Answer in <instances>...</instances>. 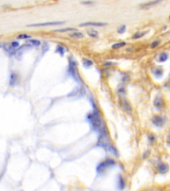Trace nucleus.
Returning a JSON list of instances; mask_svg holds the SVG:
<instances>
[{
  "mask_svg": "<svg viewBox=\"0 0 170 191\" xmlns=\"http://www.w3.org/2000/svg\"><path fill=\"white\" fill-rule=\"evenodd\" d=\"M159 3H160V1H148L141 4V7L144 8V9H147V8L152 7L156 5V4Z\"/></svg>",
  "mask_w": 170,
  "mask_h": 191,
  "instance_id": "0eeeda50",
  "label": "nucleus"
},
{
  "mask_svg": "<svg viewBox=\"0 0 170 191\" xmlns=\"http://www.w3.org/2000/svg\"><path fill=\"white\" fill-rule=\"evenodd\" d=\"M126 45V43L125 42H119V43H116L112 45L113 49H120V48Z\"/></svg>",
  "mask_w": 170,
  "mask_h": 191,
  "instance_id": "a211bd4d",
  "label": "nucleus"
},
{
  "mask_svg": "<svg viewBox=\"0 0 170 191\" xmlns=\"http://www.w3.org/2000/svg\"><path fill=\"white\" fill-rule=\"evenodd\" d=\"M69 36L71 38H74V39H81L84 37V34L81 33V32L76 31L70 34Z\"/></svg>",
  "mask_w": 170,
  "mask_h": 191,
  "instance_id": "9b49d317",
  "label": "nucleus"
},
{
  "mask_svg": "<svg viewBox=\"0 0 170 191\" xmlns=\"http://www.w3.org/2000/svg\"><path fill=\"white\" fill-rule=\"evenodd\" d=\"M108 150L111 153H112L114 155H117V151L116 149H115V147H114L113 146L109 145L108 147H107Z\"/></svg>",
  "mask_w": 170,
  "mask_h": 191,
  "instance_id": "412c9836",
  "label": "nucleus"
},
{
  "mask_svg": "<svg viewBox=\"0 0 170 191\" xmlns=\"http://www.w3.org/2000/svg\"><path fill=\"white\" fill-rule=\"evenodd\" d=\"M3 47L5 50L7 52V53H13V48L9 46L7 44H5L3 45Z\"/></svg>",
  "mask_w": 170,
  "mask_h": 191,
  "instance_id": "6ab92c4d",
  "label": "nucleus"
},
{
  "mask_svg": "<svg viewBox=\"0 0 170 191\" xmlns=\"http://www.w3.org/2000/svg\"><path fill=\"white\" fill-rule=\"evenodd\" d=\"M154 73L155 75L160 76H161L163 74V70L162 69H155L154 71Z\"/></svg>",
  "mask_w": 170,
  "mask_h": 191,
  "instance_id": "4be33fe9",
  "label": "nucleus"
},
{
  "mask_svg": "<svg viewBox=\"0 0 170 191\" xmlns=\"http://www.w3.org/2000/svg\"><path fill=\"white\" fill-rule=\"evenodd\" d=\"M164 122V119L160 116H156L153 119V124L158 127L163 126Z\"/></svg>",
  "mask_w": 170,
  "mask_h": 191,
  "instance_id": "39448f33",
  "label": "nucleus"
},
{
  "mask_svg": "<svg viewBox=\"0 0 170 191\" xmlns=\"http://www.w3.org/2000/svg\"></svg>",
  "mask_w": 170,
  "mask_h": 191,
  "instance_id": "c85d7f7f",
  "label": "nucleus"
},
{
  "mask_svg": "<svg viewBox=\"0 0 170 191\" xmlns=\"http://www.w3.org/2000/svg\"><path fill=\"white\" fill-rule=\"evenodd\" d=\"M31 37V36L27 35V34H21L17 36V39H30Z\"/></svg>",
  "mask_w": 170,
  "mask_h": 191,
  "instance_id": "aec40b11",
  "label": "nucleus"
},
{
  "mask_svg": "<svg viewBox=\"0 0 170 191\" xmlns=\"http://www.w3.org/2000/svg\"><path fill=\"white\" fill-rule=\"evenodd\" d=\"M83 64L84 66L86 67V68H88L93 64V62L91 60L85 58L83 59Z\"/></svg>",
  "mask_w": 170,
  "mask_h": 191,
  "instance_id": "ddd939ff",
  "label": "nucleus"
},
{
  "mask_svg": "<svg viewBox=\"0 0 170 191\" xmlns=\"http://www.w3.org/2000/svg\"><path fill=\"white\" fill-rule=\"evenodd\" d=\"M115 164V161L114 160L111 159H108L105 160L104 161L102 162L101 163H100L97 167L96 171L98 173H102L107 168L110 167L112 165H114Z\"/></svg>",
  "mask_w": 170,
  "mask_h": 191,
  "instance_id": "f03ea898",
  "label": "nucleus"
},
{
  "mask_svg": "<svg viewBox=\"0 0 170 191\" xmlns=\"http://www.w3.org/2000/svg\"><path fill=\"white\" fill-rule=\"evenodd\" d=\"M124 180L122 177L120 178V179H119V187H120L121 189H122L124 187Z\"/></svg>",
  "mask_w": 170,
  "mask_h": 191,
  "instance_id": "5701e85b",
  "label": "nucleus"
},
{
  "mask_svg": "<svg viewBox=\"0 0 170 191\" xmlns=\"http://www.w3.org/2000/svg\"><path fill=\"white\" fill-rule=\"evenodd\" d=\"M17 76L15 73H13L11 75V77H10V81H9V84L11 86H14L16 82H17Z\"/></svg>",
  "mask_w": 170,
  "mask_h": 191,
  "instance_id": "f8f14e48",
  "label": "nucleus"
},
{
  "mask_svg": "<svg viewBox=\"0 0 170 191\" xmlns=\"http://www.w3.org/2000/svg\"><path fill=\"white\" fill-rule=\"evenodd\" d=\"M159 45H160V41H156L153 42L152 43V45H151V47L154 49V48H156V47H158Z\"/></svg>",
  "mask_w": 170,
  "mask_h": 191,
  "instance_id": "393cba45",
  "label": "nucleus"
},
{
  "mask_svg": "<svg viewBox=\"0 0 170 191\" xmlns=\"http://www.w3.org/2000/svg\"><path fill=\"white\" fill-rule=\"evenodd\" d=\"M158 61L160 62H165L168 59V55L166 53H162L159 55Z\"/></svg>",
  "mask_w": 170,
  "mask_h": 191,
  "instance_id": "4468645a",
  "label": "nucleus"
},
{
  "mask_svg": "<svg viewBox=\"0 0 170 191\" xmlns=\"http://www.w3.org/2000/svg\"><path fill=\"white\" fill-rule=\"evenodd\" d=\"M107 23H102V22H85L83 23L80 24L81 27H88V26H94V27H102V26L106 25Z\"/></svg>",
  "mask_w": 170,
  "mask_h": 191,
  "instance_id": "20e7f679",
  "label": "nucleus"
},
{
  "mask_svg": "<svg viewBox=\"0 0 170 191\" xmlns=\"http://www.w3.org/2000/svg\"><path fill=\"white\" fill-rule=\"evenodd\" d=\"M92 3V1H86V2H83V3H86V4H89V3Z\"/></svg>",
  "mask_w": 170,
  "mask_h": 191,
  "instance_id": "bb28decb",
  "label": "nucleus"
},
{
  "mask_svg": "<svg viewBox=\"0 0 170 191\" xmlns=\"http://www.w3.org/2000/svg\"><path fill=\"white\" fill-rule=\"evenodd\" d=\"M89 122L92 125L93 129L95 130H100L102 128V122L98 112L95 110L92 114H90L88 116Z\"/></svg>",
  "mask_w": 170,
  "mask_h": 191,
  "instance_id": "f257e3e1",
  "label": "nucleus"
},
{
  "mask_svg": "<svg viewBox=\"0 0 170 191\" xmlns=\"http://www.w3.org/2000/svg\"><path fill=\"white\" fill-rule=\"evenodd\" d=\"M19 46V43L17 41H13L11 43V47L13 48H16Z\"/></svg>",
  "mask_w": 170,
  "mask_h": 191,
  "instance_id": "a878e982",
  "label": "nucleus"
},
{
  "mask_svg": "<svg viewBox=\"0 0 170 191\" xmlns=\"http://www.w3.org/2000/svg\"><path fill=\"white\" fill-rule=\"evenodd\" d=\"M104 65H112V64H111L110 63H105Z\"/></svg>",
  "mask_w": 170,
  "mask_h": 191,
  "instance_id": "cd10ccee",
  "label": "nucleus"
},
{
  "mask_svg": "<svg viewBox=\"0 0 170 191\" xmlns=\"http://www.w3.org/2000/svg\"><path fill=\"white\" fill-rule=\"evenodd\" d=\"M77 29L74 27H67V28H63V29H59L55 30V31L56 32H61V33H64V32L67 31H77Z\"/></svg>",
  "mask_w": 170,
  "mask_h": 191,
  "instance_id": "2eb2a0df",
  "label": "nucleus"
},
{
  "mask_svg": "<svg viewBox=\"0 0 170 191\" xmlns=\"http://www.w3.org/2000/svg\"><path fill=\"white\" fill-rule=\"evenodd\" d=\"M154 104L156 108H162V107L164 106V99L162 98V97L158 96L156 97L154 102Z\"/></svg>",
  "mask_w": 170,
  "mask_h": 191,
  "instance_id": "423d86ee",
  "label": "nucleus"
},
{
  "mask_svg": "<svg viewBox=\"0 0 170 191\" xmlns=\"http://www.w3.org/2000/svg\"><path fill=\"white\" fill-rule=\"evenodd\" d=\"M55 51L59 53L60 55L63 56L64 54H65V48L63 47H62L61 45H57V48H56Z\"/></svg>",
  "mask_w": 170,
  "mask_h": 191,
  "instance_id": "dca6fc26",
  "label": "nucleus"
},
{
  "mask_svg": "<svg viewBox=\"0 0 170 191\" xmlns=\"http://www.w3.org/2000/svg\"><path fill=\"white\" fill-rule=\"evenodd\" d=\"M65 23V21H48L45 22V23H33V24H29L27 25V27H45V26H53V25H62Z\"/></svg>",
  "mask_w": 170,
  "mask_h": 191,
  "instance_id": "7ed1b4c3",
  "label": "nucleus"
},
{
  "mask_svg": "<svg viewBox=\"0 0 170 191\" xmlns=\"http://www.w3.org/2000/svg\"><path fill=\"white\" fill-rule=\"evenodd\" d=\"M87 33L89 36H90L92 37H97L98 36V33L97 31L94 29H90L87 31Z\"/></svg>",
  "mask_w": 170,
  "mask_h": 191,
  "instance_id": "f3484780",
  "label": "nucleus"
},
{
  "mask_svg": "<svg viewBox=\"0 0 170 191\" xmlns=\"http://www.w3.org/2000/svg\"><path fill=\"white\" fill-rule=\"evenodd\" d=\"M158 170H159V172H160V173L162 174L166 173L168 171L169 167L166 164H164V163L161 164V165H159Z\"/></svg>",
  "mask_w": 170,
  "mask_h": 191,
  "instance_id": "6e6552de",
  "label": "nucleus"
},
{
  "mask_svg": "<svg viewBox=\"0 0 170 191\" xmlns=\"http://www.w3.org/2000/svg\"><path fill=\"white\" fill-rule=\"evenodd\" d=\"M26 43H27V45L33 46H39L41 44V42L39 40L37 39H29L28 40Z\"/></svg>",
  "mask_w": 170,
  "mask_h": 191,
  "instance_id": "9d476101",
  "label": "nucleus"
},
{
  "mask_svg": "<svg viewBox=\"0 0 170 191\" xmlns=\"http://www.w3.org/2000/svg\"><path fill=\"white\" fill-rule=\"evenodd\" d=\"M126 25H122L119 28L118 30V32L119 33H124L125 32V31H126Z\"/></svg>",
  "mask_w": 170,
  "mask_h": 191,
  "instance_id": "b1692460",
  "label": "nucleus"
},
{
  "mask_svg": "<svg viewBox=\"0 0 170 191\" xmlns=\"http://www.w3.org/2000/svg\"><path fill=\"white\" fill-rule=\"evenodd\" d=\"M148 31H138L136 32V33L132 36V39H140V38L142 37L144 35H146L148 33Z\"/></svg>",
  "mask_w": 170,
  "mask_h": 191,
  "instance_id": "1a4fd4ad",
  "label": "nucleus"
}]
</instances>
